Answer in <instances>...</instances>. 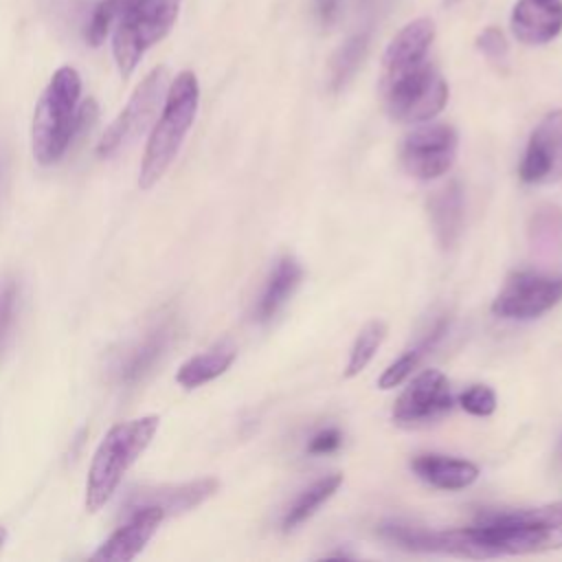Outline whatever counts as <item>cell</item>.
<instances>
[{"mask_svg":"<svg viewBox=\"0 0 562 562\" xmlns=\"http://www.w3.org/2000/svg\"><path fill=\"white\" fill-rule=\"evenodd\" d=\"M200 103L198 77L191 70H182L167 86L162 112L149 132V140L143 154L138 187L151 189L169 169L178 156L187 132L191 130Z\"/></svg>","mask_w":562,"mask_h":562,"instance_id":"obj_1","label":"cell"},{"mask_svg":"<svg viewBox=\"0 0 562 562\" xmlns=\"http://www.w3.org/2000/svg\"><path fill=\"white\" fill-rule=\"evenodd\" d=\"M160 426L158 415L114 424L99 441L86 479V509L99 512L116 492L123 474L147 450Z\"/></svg>","mask_w":562,"mask_h":562,"instance_id":"obj_2","label":"cell"},{"mask_svg":"<svg viewBox=\"0 0 562 562\" xmlns=\"http://www.w3.org/2000/svg\"><path fill=\"white\" fill-rule=\"evenodd\" d=\"M81 77L72 66H61L46 83L31 123V149L40 165L57 162L77 138V108Z\"/></svg>","mask_w":562,"mask_h":562,"instance_id":"obj_3","label":"cell"},{"mask_svg":"<svg viewBox=\"0 0 562 562\" xmlns=\"http://www.w3.org/2000/svg\"><path fill=\"white\" fill-rule=\"evenodd\" d=\"M182 0H136L112 33V55L123 77H130L147 48L173 29Z\"/></svg>","mask_w":562,"mask_h":562,"instance_id":"obj_4","label":"cell"},{"mask_svg":"<svg viewBox=\"0 0 562 562\" xmlns=\"http://www.w3.org/2000/svg\"><path fill=\"white\" fill-rule=\"evenodd\" d=\"M448 83L435 66L428 61L404 70L393 77H384L386 110L393 121L424 123L432 121L448 103Z\"/></svg>","mask_w":562,"mask_h":562,"instance_id":"obj_5","label":"cell"},{"mask_svg":"<svg viewBox=\"0 0 562 562\" xmlns=\"http://www.w3.org/2000/svg\"><path fill=\"white\" fill-rule=\"evenodd\" d=\"M457 149L459 136L452 125L424 121L404 138L400 162L408 176L417 180H435L452 169Z\"/></svg>","mask_w":562,"mask_h":562,"instance_id":"obj_6","label":"cell"},{"mask_svg":"<svg viewBox=\"0 0 562 562\" xmlns=\"http://www.w3.org/2000/svg\"><path fill=\"white\" fill-rule=\"evenodd\" d=\"M562 301V274L518 270L492 301V312L507 321H531Z\"/></svg>","mask_w":562,"mask_h":562,"instance_id":"obj_7","label":"cell"},{"mask_svg":"<svg viewBox=\"0 0 562 562\" xmlns=\"http://www.w3.org/2000/svg\"><path fill=\"white\" fill-rule=\"evenodd\" d=\"M165 94H167V68L156 66L136 86V90L132 92L127 105L119 112V116L108 125V130L103 132L97 145V154L101 158H108L114 151H119L125 143L143 134L149 127L151 119L156 116L160 101H165Z\"/></svg>","mask_w":562,"mask_h":562,"instance_id":"obj_8","label":"cell"},{"mask_svg":"<svg viewBox=\"0 0 562 562\" xmlns=\"http://www.w3.org/2000/svg\"><path fill=\"white\" fill-rule=\"evenodd\" d=\"M452 404L448 378L439 369H424L395 400L393 422L406 428L426 426L450 413Z\"/></svg>","mask_w":562,"mask_h":562,"instance_id":"obj_9","label":"cell"},{"mask_svg":"<svg viewBox=\"0 0 562 562\" xmlns=\"http://www.w3.org/2000/svg\"><path fill=\"white\" fill-rule=\"evenodd\" d=\"M518 176L527 184L562 180V110H551L533 127Z\"/></svg>","mask_w":562,"mask_h":562,"instance_id":"obj_10","label":"cell"},{"mask_svg":"<svg viewBox=\"0 0 562 562\" xmlns=\"http://www.w3.org/2000/svg\"><path fill=\"white\" fill-rule=\"evenodd\" d=\"M165 512L156 505L136 507L130 512V518L125 525H121L94 553L92 560L103 562H127L134 560L145 544L151 540V536L158 531V525L165 520Z\"/></svg>","mask_w":562,"mask_h":562,"instance_id":"obj_11","label":"cell"},{"mask_svg":"<svg viewBox=\"0 0 562 562\" xmlns=\"http://www.w3.org/2000/svg\"><path fill=\"white\" fill-rule=\"evenodd\" d=\"M509 29L520 44L542 46L562 33V0H518Z\"/></svg>","mask_w":562,"mask_h":562,"instance_id":"obj_12","label":"cell"},{"mask_svg":"<svg viewBox=\"0 0 562 562\" xmlns=\"http://www.w3.org/2000/svg\"><path fill=\"white\" fill-rule=\"evenodd\" d=\"M217 487H220V483L213 476L180 483V485L140 487V490L132 492V496L125 501V507H127V512H132L136 507L156 505L165 512V516L182 514V512H189V509L198 507L200 503H204L209 496H213L217 492Z\"/></svg>","mask_w":562,"mask_h":562,"instance_id":"obj_13","label":"cell"},{"mask_svg":"<svg viewBox=\"0 0 562 562\" xmlns=\"http://www.w3.org/2000/svg\"><path fill=\"white\" fill-rule=\"evenodd\" d=\"M432 40L435 22L430 18H415L408 24H404L384 50V77H393L424 64Z\"/></svg>","mask_w":562,"mask_h":562,"instance_id":"obj_14","label":"cell"},{"mask_svg":"<svg viewBox=\"0 0 562 562\" xmlns=\"http://www.w3.org/2000/svg\"><path fill=\"white\" fill-rule=\"evenodd\" d=\"M171 325L169 323H158L149 331H145L143 338L125 347V351L116 358L112 364V373L116 382L121 384H134L138 382L154 364L156 360L165 353L169 340H171Z\"/></svg>","mask_w":562,"mask_h":562,"instance_id":"obj_15","label":"cell"},{"mask_svg":"<svg viewBox=\"0 0 562 562\" xmlns=\"http://www.w3.org/2000/svg\"><path fill=\"white\" fill-rule=\"evenodd\" d=\"M411 470L430 487L454 492V490H465L479 479V465L459 459V457H448V454H437V452H426L417 454L411 461Z\"/></svg>","mask_w":562,"mask_h":562,"instance_id":"obj_16","label":"cell"},{"mask_svg":"<svg viewBox=\"0 0 562 562\" xmlns=\"http://www.w3.org/2000/svg\"><path fill=\"white\" fill-rule=\"evenodd\" d=\"M426 209H428V217L439 246L450 250L463 233L465 206H463L461 184L457 180H450L448 184L432 191L426 202Z\"/></svg>","mask_w":562,"mask_h":562,"instance_id":"obj_17","label":"cell"},{"mask_svg":"<svg viewBox=\"0 0 562 562\" xmlns=\"http://www.w3.org/2000/svg\"><path fill=\"white\" fill-rule=\"evenodd\" d=\"M301 281H303L301 261L292 255L279 257L266 285H263V292L257 301V310H255L257 321L266 323V321L274 318L277 312L292 299V294L296 292Z\"/></svg>","mask_w":562,"mask_h":562,"instance_id":"obj_18","label":"cell"},{"mask_svg":"<svg viewBox=\"0 0 562 562\" xmlns=\"http://www.w3.org/2000/svg\"><path fill=\"white\" fill-rule=\"evenodd\" d=\"M237 358V347L233 340H222L211 349L189 358L180 364L176 373V382L182 389H198L215 378H220Z\"/></svg>","mask_w":562,"mask_h":562,"instance_id":"obj_19","label":"cell"},{"mask_svg":"<svg viewBox=\"0 0 562 562\" xmlns=\"http://www.w3.org/2000/svg\"><path fill=\"white\" fill-rule=\"evenodd\" d=\"M340 485H342V474H338V472L321 476L312 485H307L294 498L290 509L285 512V516H283V531H292L299 525H303L307 518H312L318 512V507L338 492Z\"/></svg>","mask_w":562,"mask_h":562,"instance_id":"obj_20","label":"cell"},{"mask_svg":"<svg viewBox=\"0 0 562 562\" xmlns=\"http://www.w3.org/2000/svg\"><path fill=\"white\" fill-rule=\"evenodd\" d=\"M367 50H369V31L353 33L334 50L329 59V86L334 92L342 90L353 79L362 59L367 57Z\"/></svg>","mask_w":562,"mask_h":562,"instance_id":"obj_21","label":"cell"},{"mask_svg":"<svg viewBox=\"0 0 562 562\" xmlns=\"http://www.w3.org/2000/svg\"><path fill=\"white\" fill-rule=\"evenodd\" d=\"M443 331H446V321H439V323L422 338V342H419L417 347L404 351L397 360H393V362L382 371V375L378 378V386H380L382 391H389V389H395V386H400L402 382H406L408 375H411V373L417 369V364L422 362V358H424V356L437 345V340L443 336Z\"/></svg>","mask_w":562,"mask_h":562,"instance_id":"obj_22","label":"cell"},{"mask_svg":"<svg viewBox=\"0 0 562 562\" xmlns=\"http://www.w3.org/2000/svg\"><path fill=\"white\" fill-rule=\"evenodd\" d=\"M386 331H389V327L382 318H371L360 327V331L351 345V351H349L345 378H356L358 373H362L367 369V364L373 360L375 351L384 342Z\"/></svg>","mask_w":562,"mask_h":562,"instance_id":"obj_23","label":"cell"},{"mask_svg":"<svg viewBox=\"0 0 562 562\" xmlns=\"http://www.w3.org/2000/svg\"><path fill=\"white\" fill-rule=\"evenodd\" d=\"M136 0H99L88 24L83 37L90 46H101L112 29V24L134 4Z\"/></svg>","mask_w":562,"mask_h":562,"instance_id":"obj_24","label":"cell"},{"mask_svg":"<svg viewBox=\"0 0 562 562\" xmlns=\"http://www.w3.org/2000/svg\"><path fill=\"white\" fill-rule=\"evenodd\" d=\"M459 406L474 417H490L496 411V393L487 384H472L459 395Z\"/></svg>","mask_w":562,"mask_h":562,"instance_id":"obj_25","label":"cell"},{"mask_svg":"<svg viewBox=\"0 0 562 562\" xmlns=\"http://www.w3.org/2000/svg\"><path fill=\"white\" fill-rule=\"evenodd\" d=\"M18 307V283L15 279L0 281V358L4 353Z\"/></svg>","mask_w":562,"mask_h":562,"instance_id":"obj_26","label":"cell"},{"mask_svg":"<svg viewBox=\"0 0 562 562\" xmlns=\"http://www.w3.org/2000/svg\"><path fill=\"white\" fill-rule=\"evenodd\" d=\"M476 48L492 61H503L509 53V44L503 35L501 29L496 26H485L479 35H476Z\"/></svg>","mask_w":562,"mask_h":562,"instance_id":"obj_27","label":"cell"},{"mask_svg":"<svg viewBox=\"0 0 562 562\" xmlns=\"http://www.w3.org/2000/svg\"><path fill=\"white\" fill-rule=\"evenodd\" d=\"M514 516L518 520L533 522V525L560 527L562 525V501L544 505V507H533V509H514Z\"/></svg>","mask_w":562,"mask_h":562,"instance_id":"obj_28","label":"cell"},{"mask_svg":"<svg viewBox=\"0 0 562 562\" xmlns=\"http://www.w3.org/2000/svg\"><path fill=\"white\" fill-rule=\"evenodd\" d=\"M342 443V432L338 428H323L318 430L310 443H307V452L310 454H329L336 452Z\"/></svg>","mask_w":562,"mask_h":562,"instance_id":"obj_29","label":"cell"},{"mask_svg":"<svg viewBox=\"0 0 562 562\" xmlns=\"http://www.w3.org/2000/svg\"><path fill=\"white\" fill-rule=\"evenodd\" d=\"M314 11H316V18L323 26H331L340 18L342 0H316Z\"/></svg>","mask_w":562,"mask_h":562,"instance_id":"obj_30","label":"cell"},{"mask_svg":"<svg viewBox=\"0 0 562 562\" xmlns=\"http://www.w3.org/2000/svg\"><path fill=\"white\" fill-rule=\"evenodd\" d=\"M4 542H7V529L0 525V549H2Z\"/></svg>","mask_w":562,"mask_h":562,"instance_id":"obj_31","label":"cell"},{"mask_svg":"<svg viewBox=\"0 0 562 562\" xmlns=\"http://www.w3.org/2000/svg\"><path fill=\"white\" fill-rule=\"evenodd\" d=\"M457 2H461V0H443V4H448V7H452V4H457Z\"/></svg>","mask_w":562,"mask_h":562,"instance_id":"obj_32","label":"cell"}]
</instances>
